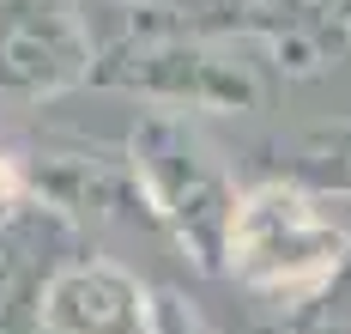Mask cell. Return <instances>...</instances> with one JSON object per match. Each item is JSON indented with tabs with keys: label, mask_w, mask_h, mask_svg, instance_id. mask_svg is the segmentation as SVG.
Here are the masks:
<instances>
[{
	"label": "cell",
	"mask_w": 351,
	"mask_h": 334,
	"mask_svg": "<svg viewBox=\"0 0 351 334\" xmlns=\"http://www.w3.org/2000/svg\"><path fill=\"white\" fill-rule=\"evenodd\" d=\"M91 85L97 91H128V98H140L152 110H176V115H194V110L237 115V110H273L285 79L248 43L145 19L140 31L97 49Z\"/></svg>",
	"instance_id": "1"
},
{
	"label": "cell",
	"mask_w": 351,
	"mask_h": 334,
	"mask_svg": "<svg viewBox=\"0 0 351 334\" xmlns=\"http://www.w3.org/2000/svg\"><path fill=\"white\" fill-rule=\"evenodd\" d=\"M346 256H351V225L333 219L327 194L285 183V177H267L248 194H237L218 274H230L254 298L297 304L315 286H327Z\"/></svg>",
	"instance_id": "2"
},
{
	"label": "cell",
	"mask_w": 351,
	"mask_h": 334,
	"mask_svg": "<svg viewBox=\"0 0 351 334\" xmlns=\"http://www.w3.org/2000/svg\"><path fill=\"white\" fill-rule=\"evenodd\" d=\"M128 164L145 188L158 231H170L176 249H188L200 274H218L230 213H237V177L224 170V158L200 134V122L176 110H145L128 134Z\"/></svg>",
	"instance_id": "3"
},
{
	"label": "cell",
	"mask_w": 351,
	"mask_h": 334,
	"mask_svg": "<svg viewBox=\"0 0 351 334\" xmlns=\"http://www.w3.org/2000/svg\"><path fill=\"white\" fill-rule=\"evenodd\" d=\"M145 19L248 43V49H261L273 61L279 79H315L346 49V31H339L327 0H170L158 12H145Z\"/></svg>",
	"instance_id": "4"
},
{
	"label": "cell",
	"mask_w": 351,
	"mask_h": 334,
	"mask_svg": "<svg viewBox=\"0 0 351 334\" xmlns=\"http://www.w3.org/2000/svg\"><path fill=\"white\" fill-rule=\"evenodd\" d=\"M97 43L79 0H0V98L43 104L91 85Z\"/></svg>",
	"instance_id": "5"
},
{
	"label": "cell",
	"mask_w": 351,
	"mask_h": 334,
	"mask_svg": "<svg viewBox=\"0 0 351 334\" xmlns=\"http://www.w3.org/2000/svg\"><path fill=\"white\" fill-rule=\"evenodd\" d=\"M31 334H158V292L121 261L73 256L43 280Z\"/></svg>",
	"instance_id": "6"
},
{
	"label": "cell",
	"mask_w": 351,
	"mask_h": 334,
	"mask_svg": "<svg viewBox=\"0 0 351 334\" xmlns=\"http://www.w3.org/2000/svg\"><path fill=\"white\" fill-rule=\"evenodd\" d=\"M285 183H303L315 194L351 201V115L346 122H315L285 146Z\"/></svg>",
	"instance_id": "7"
},
{
	"label": "cell",
	"mask_w": 351,
	"mask_h": 334,
	"mask_svg": "<svg viewBox=\"0 0 351 334\" xmlns=\"http://www.w3.org/2000/svg\"><path fill=\"white\" fill-rule=\"evenodd\" d=\"M279 334H351V256L339 261V274L327 286H315L297 304H285Z\"/></svg>",
	"instance_id": "8"
},
{
	"label": "cell",
	"mask_w": 351,
	"mask_h": 334,
	"mask_svg": "<svg viewBox=\"0 0 351 334\" xmlns=\"http://www.w3.org/2000/svg\"><path fill=\"white\" fill-rule=\"evenodd\" d=\"M31 201V177H25V152H12L0 140V213H19Z\"/></svg>",
	"instance_id": "9"
},
{
	"label": "cell",
	"mask_w": 351,
	"mask_h": 334,
	"mask_svg": "<svg viewBox=\"0 0 351 334\" xmlns=\"http://www.w3.org/2000/svg\"><path fill=\"white\" fill-rule=\"evenodd\" d=\"M158 334H212L188 304H176V298H158Z\"/></svg>",
	"instance_id": "10"
},
{
	"label": "cell",
	"mask_w": 351,
	"mask_h": 334,
	"mask_svg": "<svg viewBox=\"0 0 351 334\" xmlns=\"http://www.w3.org/2000/svg\"><path fill=\"white\" fill-rule=\"evenodd\" d=\"M327 6H333V19H339V31L351 37V0H327Z\"/></svg>",
	"instance_id": "11"
},
{
	"label": "cell",
	"mask_w": 351,
	"mask_h": 334,
	"mask_svg": "<svg viewBox=\"0 0 351 334\" xmlns=\"http://www.w3.org/2000/svg\"><path fill=\"white\" fill-rule=\"evenodd\" d=\"M115 6H134V12H158V6H170V0H115Z\"/></svg>",
	"instance_id": "12"
}]
</instances>
